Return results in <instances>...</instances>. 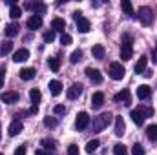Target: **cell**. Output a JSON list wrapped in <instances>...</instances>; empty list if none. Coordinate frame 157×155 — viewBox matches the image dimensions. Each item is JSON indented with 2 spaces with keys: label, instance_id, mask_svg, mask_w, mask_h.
I'll return each mask as SVG.
<instances>
[{
  "label": "cell",
  "instance_id": "obj_31",
  "mask_svg": "<svg viewBox=\"0 0 157 155\" xmlns=\"http://www.w3.org/2000/svg\"><path fill=\"white\" fill-rule=\"evenodd\" d=\"M80 60H82V49H75V51L70 55V62H71V64H77Z\"/></svg>",
  "mask_w": 157,
  "mask_h": 155
},
{
  "label": "cell",
  "instance_id": "obj_1",
  "mask_svg": "<svg viewBox=\"0 0 157 155\" xmlns=\"http://www.w3.org/2000/svg\"><path fill=\"white\" fill-rule=\"evenodd\" d=\"M133 55V39L130 35H122V44H121V59L130 60Z\"/></svg>",
  "mask_w": 157,
  "mask_h": 155
},
{
  "label": "cell",
  "instance_id": "obj_39",
  "mask_svg": "<svg viewBox=\"0 0 157 155\" xmlns=\"http://www.w3.org/2000/svg\"><path fill=\"white\" fill-rule=\"evenodd\" d=\"M68 155H80L77 144H70V146H68Z\"/></svg>",
  "mask_w": 157,
  "mask_h": 155
},
{
  "label": "cell",
  "instance_id": "obj_16",
  "mask_svg": "<svg viewBox=\"0 0 157 155\" xmlns=\"http://www.w3.org/2000/svg\"><path fill=\"white\" fill-rule=\"evenodd\" d=\"M91 55H93V59H97V60H102V59H104V55H106V49H104V46H101V44H95V46L91 47Z\"/></svg>",
  "mask_w": 157,
  "mask_h": 155
},
{
  "label": "cell",
  "instance_id": "obj_22",
  "mask_svg": "<svg viewBox=\"0 0 157 155\" xmlns=\"http://www.w3.org/2000/svg\"><path fill=\"white\" fill-rule=\"evenodd\" d=\"M18 29H20V26H18L17 22H13V24H9V26H6V29H4V33H6L7 37H17V35H18Z\"/></svg>",
  "mask_w": 157,
  "mask_h": 155
},
{
  "label": "cell",
  "instance_id": "obj_49",
  "mask_svg": "<svg viewBox=\"0 0 157 155\" xmlns=\"http://www.w3.org/2000/svg\"><path fill=\"white\" fill-rule=\"evenodd\" d=\"M126 155H128V153H126Z\"/></svg>",
  "mask_w": 157,
  "mask_h": 155
},
{
  "label": "cell",
  "instance_id": "obj_25",
  "mask_svg": "<svg viewBox=\"0 0 157 155\" xmlns=\"http://www.w3.org/2000/svg\"><path fill=\"white\" fill-rule=\"evenodd\" d=\"M48 64H49V68H51V71H53V73H57V71L60 70V60H59L57 57H49Z\"/></svg>",
  "mask_w": 157,
  "mask_h": 155
},
{
  "label": "cell",
  "instance_id": "obj_21",
  "mask_svg": "<svg viewBox=\"0 0 157 155\" xmlns=\"http://www.w3.org/2000/svg\"><path fill=\"white\" fill-rule=\"evenodd\" d=\"M40 26H42V17L33 15V17L28 18V28H29V29H39Z\"/></svg>",
  "mask_w": 157,
  "mask_h": 155
},
{
  "label": "cell",
  "instance_id": "obj_19",
  "mask_svg": "<svg viewBox=\"0 0 157 155\" xmlns=\"http://www.w3.org/2000/svg\"><path fill=\"white\" fill-rule=\"evenodd\" d=\"M150 93H152V89H150V86H146V84H141V86L137 88V97H139L141 100L148 99V97H150Z\"/></svg>",
  "mask_w": 157,
  "mask_h": 155
},
{
  "label": "cell",
  "instance_id": "obj_46",
  "mask_svg": "<svg viewBox=\"0 0 157 155\" xmlns=\"http://www.w3.org/2000/svg\"><path fill=\"white\" fill-rule=\"evenodd\" d=\"M35 155H48V153H46V152H42V150H37V152H35Z\"/></svg>",
  "mask_w": 157,
  "mask_h": 155
},
{
  "label": "cell",
  "instance_id": "obj_40",
  "mask_svg": "<svg viewBox=\"0 0 157 155\" xmlns=\"http://www.w3.org/2000/svg\"><path fill=\"white\" fill-rule=\"evenodd\" d=\"M53 40H55V31L53 29L44 33V42H53Z\"/></svg>",
  "mask_w": 157,
  "mask_h": 155
},
{
  "label": "cell",
  "instance_id": "obj_2",
  "mask_svg": "<svg viewBox=\"0 0 157 155\" xmlns=\"http://www.w3.org/2000/svg\"><path fill=\"white\" fill-rule=\"evenodd\" d=\"M113 117L115 115H112L110 112H108V113H102V115H99V117H95V120H93V131H102V130L113 120Z\"/></svg>",
  "mask_w": 157,
  "mask_h": 155
},
{
  "label": "cell",
  "instance_id": "obj_48",
  "mask_svg": "<svg viewBox=\"0 0 157 155\" xmlns=\"http://www.w3.org/2000/svg\"><path fill=\"white\" fill-rule=\"evenodd\" d=\"M0 155H4V153H0Z\"/></svg>",
  "mask_w": 157,
  "mask_h": 155
},
{
  "label": "cell",
  "instance_id": "obj_13",
  "mask_svg": "<svg viewBox=\"0 0 157 155\" xmlns=\"http://www.w3.org/2000/svg\"><path fill=\"white\" fill-rule=\"evenodd\" d=\"M115 135L117 137H122L124 135V130H126V124H124V119L121 115H115Z\"/></svg>",
  "mask_w": 157,
  "mask_h": 155
},
{
  "label": "cell",
  "instance_id": "obj_43",
  "mask_svg": "<svg viewBox=\"0 0 157 155\" xmlns=\"http://www.w3.org/2000/svg\"><path fill=\"white\" fill-rule=\"evenodd\" d=\"M2 77H4V68H0V89H2V86H4V80H2Z\"/></svg>",
  "mask_w": 157,
  "mask_h": 155
},
{
  "label": "cell",
  "instance_id": "obj_41",
  "mask_svg": "<svg viewBox=\"0 0 157 155\" xmlns=\"http://www.w3.org/2000/svg\"><path fill=\"white\" fill-rule=\"evenodd\" d=\"M53 112H55V115H64V113H66V108H64L62 104H57V106L53 108Z\"/></svg>",
  "mask_w": 157,
  "mask_h": 155
},
{
  "label": "cell",
  "instance_id": "obj_5",
  "mask_svg": "<svg viewBox=\"0 0 157 155\" xmlns=\"http://www.w3.org/2000/svg\"><path fill=\"white\" fill-rule=\"evenodd\" d=\"M73 17H75V22H77V29L80 33H88L90 31V28H91V24H90V20L88 18H84V17H80V11H75L73 13Z\"/></svg>",
  "mask_w": 157,
  "mask_h": 155
},
{
  "label": "cell",
  "instance_id": "obj_32",
  "mask_svg": "<svg viewBox=\"0 0 157 155\" xmlns=\"http://www.w3.org/2000/svg\"><path fill=\"white\" fill-rule=\"evenodd\" d=\"M20 15H22V9L18 7V6H11V9H9V17L11 18H20Z\"/></svg>",
  "mask_w": 157,
  "mask_h": 155
},
{
  "label": "cell",
  "instance_id": "obj_17",
  "mask_svg": "<svg viewBox=\"0 0 157 155\" xmlns=\"http://www.w3.org/2000/svg\"><path fill=\"white\" fill-rule=\"evenodd\" d=\"M130 117H132V120H133L137 126H143V124H144V119H146V117L141 113V110H139V108H137V110H132Z\"/></svg>",
  "mask_w": 157,
  "mask_h": 155
},
{
  "label": "cell",
  "instance_id": "obj_15",
  "mask_svg": "<svg viewBox=\"0 0 157 155\" xmlns=\"http://www.w3.org/2000/svg\"><path fill=\"white\" fill-rule=\"evenodd\" d=\"M86 75L90 77L91 82H95V84H101V82H102V75H101V71H99V70L88 68V70H86Z\"/></svg>",
  "mask_w": 157,
  "mask_h": 155
},
{
  "label": "cell",
  "instance_id": "obj_12",
  "mask_svg": "<svg viewBox=\"0 0 157 155\" xmlns=\"http://www.w3.org/2000/svg\"><path fill=\"white\" fill-rule=\"evenodd\" d=\"M28 59H29V51H28L26 47L17 49V51H15V55H13V60H15V62H26Z\"/></svg>",
  "mask_w": 157,
  "mask_h": 155
},
{
  "label": "cell",
  "instance_id": "obj_6",
  "mask_svg": "<svg viewBox=\"0 0 157 155\" xmlns=\"http://www.w3.org/2000/svg\"><path fill=\"white\" fill-rule=\"evenodd\" d=\"M88 124H90V115L86 113V112H80L75 119V128L77 130H84V128H88Z\"/></svg>",
  "mask_w": 157,
  "mask_h": 155
},
{
  "label": "cell",
  "instance_id": "obj_36",
  "mask_svg": "<svg viewBox=\"0 0 157 155\" xmlns=\"http://www.w3.org/2000/svg\"><path fill=\"white\" fill-rule=\"evenodd\" d=\"M132 155H144V148L137 142V144H133V148H132Z\"/></svg>",
  "mask_w": 157,
  "mask_h": 155
},
{
  "label": "cell",
  "instance_id": "obj_8",
  "mask_svg": "<svg viewBox=\"0 0 157 155\" xmlns=\"http://www.w3.org/2000/svg\"><path fill=\"white\" fill-rule=\"evenodd\" d=\"M146 64H148V57H146V55H143V57H139V60H137V64L133 66V71H135L137 75H143V73L146 71Z\"/></svg>",
  "mask_w": 157,
  "mask_h": 155
},
{
  "label": "cell",
  "instance_id": "obj_7",
  "mask_svg": "<svg viewBox=\"0 0 157 155\" xmlns=\"http://www.w3.org/2000/svg\"><path fill=\"white\" fill-rule=\"evenodd\" d=\"M113 100H115V102H122L124 106H130V102H132L130 91H128V89H122V91H119L117 95L113 97Z\"/></svg>",
  "mask_w": 157,
  "mask_h": 155
},
{
  "label": "cell",
  "instance_id": "obj_24",
  "mask_svg": "<svg viewBox=\"0 0 157 155\" xmlns=\"http://www.w3.org/2000/svg\"><path fill=\"white\" fill-rule=\"evenodd\" d=\"M35 68H24V70H20V78L22 80H31V78L35 77Z\"/></svg>",
  "mask_w": 157,
  "mask_h": 155
},
{
  "label": "cell",
  "instance_id": "obj_44",
  "mask_svg": "<svg viewBox=\"0 0 157 155\" xmlns=\"http://www.w3.org/2000/svg\"><path fill=\"white\" fill-rule=\"evenodd\" d=\"M152 59H154V62L157 64V46H155V49H154V53H152Z\"/></svg>",
  "mask_w": 157,
  "mask_h": 155
},
{
  "label": "cell",
  "instance_id": "obj_23",
  "mask_svg": "<svg viewBox=\"0 0 157 155\" xmlns=\"http://www.w3.org/2000/svg\"><path fill=\"white\" fill-rule=\"evenodd\" d=\"M51 28H53V31H62V33H64L66 22H64L62 18H53V20H51Z\"/></svg>",
  "mask_w": 157,
  "mask_h": 155
},
{
  "label": "cell",
  "instance_id": "obj_20",
  "mask_svg": "<svg viewBox=\"0 0 157 155\" xmlns=\"http://www.w3.org/2000/svg\"><path fill=\"white\" fill-rule=\"evenodd\" d=\"M102 104H104V93H101V91L93 93V97H91V106H93V108H101Z\"/></svg>",
  "mask_w": 157,
  "mask_h": 155
},
{
  "label": "cell",
  "instance_id": "obj_37",
  "mask_svg": "<svg viewBox=\"0 0 157 155\" xmlns=\"http://www.w3.org/2000/svg\"><path fill=\"white\" fill-rule=\"evenodd\" d=\"M71 35H68V33H62V37H60V44L62 46H70L71 44Z\"/></svg>",
  "mask_w": 157,
  "mask_h": 155
},
{
  "label": "cell",
  "instance_id": "obj_38",
  "mask_svg": "<svg viewBox=\"0 0 157 155\" xmlns=\"http://www.w3.org/2000/svg\"><path fill=\"white\" fill-rule=\"evenodd\" d=\"M139 110H141V113L144 117H152L154 115V108H144V106H139Z\"/></svg>",
  "mask_w": 157,
  "mask_h": 155
},
{
  "label": "cell",
  "instance_id": "obj_4",
  "mask_svg": "<svg viewBox=\"0 0 157 155\" xmlns=\"http://www.w3.org/2000/svg\"><path fill=\"white\" fill-rule=\"evenodd\" d=\"M124 75H126V70H124V66L121 62H112L110 64V77L113 80H122Z\"/></svg>",
  "mask_w": 157,
  "mask_h": 155
},
{
  "label": "cell",
  "instance_id": "obj_29",
  "mask_svg": "<svg viewBox=\"0 0 157 155\" xmlns=\"http://www.w3.org/2000/svg\"><path fill=\"white\" fill-rule=\"evenodd\" d=\"M99 146H101V142H99L97 139H93V141H88V144H86V152H88V153H93V152H95Z\"/></svg>",
  "mask_w": 157,
  "mask_h": 155
},
{
  "label": "cell",
  "instance_id": "obj_27",
  "mask_svg": "<svg viewBox=\"0 0 157 155\" xmlns=\"http://www.w3.org/2000/svg\"><path fill=\"white\" fill-rule=\"evenodd\" d=\"M146 137L150 141H157V124H152L146 128Z\"/></svg>",
  "mask_w": 157,
  "mask_h": 155
},
{
  "label": "cell",
  "instance_id": "obj_33",
  "mask_svg": "<svg viewBox=\"0 0 157 155\" xmlns=\"http://www.w3.org/2000/svg\"><path fill=\"white\" fill-rule=\"evenodd\" d=\"M40 144H42V146H44L46 150H51V152H53V150L57 148V146H55V141H53V139H42V142H40Z\"/></svg>",
  "mask_w": 157,
  "mask_h": 155
},
{
  "label": "cell",
  "instance_id": "obj_26",
  "mask_svg": "<svg viewBox=\"0 0 157 155\" xmlns=\"http://www.w3.org/2000/svg\"><path fill=\"white\" fill-rule=\"evenodd\" d=\"M29 99H31V102L37 106L40 102V99H42V95H40V91L37 89V88H33V89H29Z\"/></svg>",
  "mask_w": 157,
  "mask_h": 155
},
{
  "label": "cell",
  "instance_id": "obj_3",
  "mask_svg": "<svg viewBox=\"0 0 157 155\" xmlns=\"http://www.w3.org/2000/svg\"><path fill=\"white\" fill-rule=\"evenodd\" d=\"M137 18L141 20L143 26H150L152 20H154V13H152V9H150L148 6H143V7H139V11H137Z\"/></svg>",
  "mask_w": 157,
  "mask_h": 155
},
{
  "label": "cell",
  "instance_id": "obj_14",
  "mask_svg": "<svg viewBox=\"0 0 157 155\" xmlns=\"http://www.w3.org/2000/svg\"><path fill=\"white\" fill-rule=\"evenodd\" d=\"M22 130H24V124H22L20 120H13V122L9 124V130H7V131H9V135H11V137H17Z\"/></svg>",
  "mask_w": 157,
  "mask_h": 155
},
{
  "label": "cell",
  "instance_id": "obj_35",
  "mask_svg": "<svg viewBox=\"0 0 157 155\" xmlns=\"http://www.w3.org/2000/svg\"><path fill=\"white\" fill-rule=\"evenodd\" d=\"M44 126L55 128V126H57V119H55V117H46V119H44Z\"/></svg>",
  "mask_w": 157,
  "mask_h": 155
},
{
  "label": "cell",
  "instance_id": "obj_45",
  "mask_svg": "<svg viewBox=\"0 0 157 155\" xmlns=\"http://www.w3.org/2000/svg\"><path fill=\"white\" fill-rule=\"evenodd\" d=\"M37 112H39V108H37V106H33V108L29 110V113H37Z\"/></svg>",
  "mask_w": 157,
  "mask_h": 155
},
{
  "label": "cell",
  "instance_id": "obj_42",
  "mask_svg": "<svg viewBox=\"0 0 157 155\" xmlns=\"http://www.w3.org/2000/svg\"><path fill=\"white\" fill-rule=\"evenodd\" d=\"M15 155H26V146H18L15 150Z\"/></svg>",
  "mask_w": 157,
  "mask_h": 155
},
{
  "label": "cell",
  "instance_id": "obj_28",
  "mask_svg": "<svg viewBox=\"0 0 157 155\" xmlns=\"http://www.w3.org/2000/svg\"><path fill=\"white\" fill-rule=\"evenodd\" d=\"M121 7H122V11H124L126 15H133V6H132L130 0H122V2H121Z\"/></svg>",
  "mask_w": 157,
  "mask_h": 155
},
{
  "label": "cell",
  "instance_id": "obj_34",
  "mask_svg": "<svg viewBox=\"0 0 157 155\" xmlns=\"http://www.w3.org/2000/svg\"><path fill=\"white\" fill-rule=\"evenodd\" d=\"M113 153L115 155H126V146H124V144H115V146H113Z\"/></svg>",
  "mask_w": 157,
  "mask_h": 155
},
{
  "label": "cell",
  "instance_id": "obj_10",
  "mask_svg": "<svg viewBox=\"0 0 157 155\" xmlns=\"http://www.w3.org/2000/svg\"><path fill=\"white\" fill-rule=\"evenodd\" d=\"M80 93H82V86L80 84H73V86H70L68 88V91H66V95H68V99L70 100H75L80 97Z\"/></svg>",
  "mask_w": 157,
  "mask_h": 155
},
{
  "label": "cell",
  "instance_id": "obj_9",
  "mask_svg": "<svg viewBox=\"0 0 157 155\" xmlns=\"http://www.w3.org/2000/svg\"><path fill=\"white\" fill-rule=\"evenodd\" d=\"M0 100L6 102V104H15V102L18 100V93H17V91H4V93L0 95Z\"/></svg>",
  "mask_w": 157,
  "mask_h": 155
},
{
  "label": "cell",
  "instance_id": "obj_47",
  "mask_svg": "<svg viewBox=\"0 0 157 155\" xmlns=\"http://www.w3.org/2000/svg\"><path fill=\"white\" fill-rule=\"evenodd\" d=\"M0 130H2V126H0ZM0 137H2V133H0Z\"/></svg>",
  "mask_w": 157,
  "mask_h": 155
},
{
  "label": "cell",
  "instance_id": "obj_18",
  "mask_svg": "<svg viewBox=\"0 0 157 155\" xmlns=\"http://www.w3.org/2000/svg\"><path fill=\"white\" fill-rule=\"evenodd\" d=\"M49 91H51V95L53 97H57V95H60L62 93V84L59 82V80H49Z\"/></svg>",
  "mask_w": 157,
  "mask_h": 155
},
{
  "label": "cell",
  "instance_id": "obj_11",
  "mask_svg": "<svg viewBox=\"0 0 157 155\" xmlns=\"http://www.w3.org/2000/svg\"><path fill=\"white\" fill-rule=\"evenodd\" d=\"M26 7H28V9H31V11H33V13H35L37 17L44 15V13H46V9H48V7H46V4H42V2H35V4H26Z\"/></svg>",
  "mask_w": 157,
  "mask_h": 155
},
{
  "label": "cell",
  "instance_id": "obj_30",
  "mask_svg": "<svg viewBox=\"0 0 157 155\" xmlns=\"http://www.w3.org/2000/svg\"><path fill=\"white\" fill-rule=\"evenodd\" d=\"M13 49V42L11 40H7V42H4L2 46H0V57H4V55H7L9 51Z\"/></svg>",
  "mask_w": 157,
  "mask_h": 155
}]
</instances>
